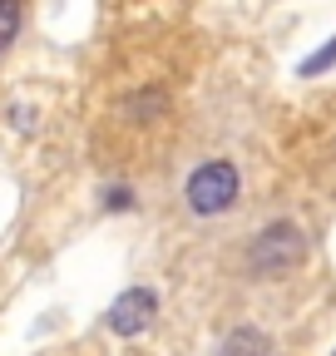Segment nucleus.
<instances>
[{"label":"nucleus","mask_w":336,"mask_h":356,"mask_svg":"<svg viewBox=\"0 0 336 356\" xmlns=\"http://www.w3.org/2000/svg\"><path fill=\"white\" fill-rule=\"evenodd\" d=\"M302 257H307V238H302L297 222H267L247 248V267H252V277H262V282L302 267Z\"/></svg>","instance_id":"1"},{"label":"nucleus","mask_w":336,"mask_h":356,"mask_svg":"<svg viewBox=\"0 0 336 356\" xmlns=\"http://www.w3.org/2000/svg\"><path fill=\"white\" fill-rule=\"evenodd\" d=\"M237 188H242L237 163H233V159H208L203 168H193L183 198H188V208H193L198 218H218V213H228V208L237 203Z\"/></svg>","instance_id":"2"},{"label":"nucleus","mask_w":336,"mask_h":356,"mask_svg":"<svg viewBox=\"0 0 336 356\" xmlns=\"http://www.w3.org/2000/svg\"><path fill=\"white\" fill-rule=\"evenodd\" d=\"M153 317H158V297L149 287H129L109 307V332L114 337H139V332L153 327Z\"/></svg>","instance_id":"3"},{"label":"nucleus","mask_w":336,"mask_h":356,"mask_svg":"<svg viewBox=\"0 0 336 356\" xmlns=\"http://www.w3.org/2000/svg\"><path fill=\"white\" fill-rule=\"evenodd\" d=\"M267 351H272V341L262 327H233L218 346V356H267Z\"/></svg>","instance_id":"4"},{"label":"nucleus","mask_w":336,"mask_h":356,"mask_svg":"<svg viewBox=\"0 0 336 356\" xmlns=\"http://www.w3.org/2000/svg\"><path fill=\"white\" fill-rule=\"evenodd\" d=\"M20 25H25V6L20 0H0V55L10 50V40L20 35Z\"/></svg>","instance_id":"5"},{"label":"nucleus","mask_w":336,"mask_h":356,"mask_svg":"<svg viewBox=\"0 0 336 356\" xmlns=\"http://www.w3.org/2000/svg\"><path fill=\"white\" fill-rule=\"evenodd\" d=\"M336 65V40L326 44V50H317V55H307L302 65H297V74H321V70H331Z\"/></svg>","instance_id":"6"},{"label":"nucleus","mask_w":336,"mask_h":356,"mask_svg":"<svg viewBox=\"0 0 336 356\" xmlns=\"http://www.w3.org/2000/svg\"><path fill=\"white\" fill-rule=\"evenodd\" d=\"M129 114H139V119H149V114H158V109H168V99L163 95H139V99H129L124 104Z\"/></svg>","instance_id":"7"},{"label":"nucleus","mask_w":336,"mask_h":356,"mask_svg":"<svg viewBox=\"0 0 336 356\" xmlns=\"http://www.w3.org/2000/svg\"><path fill=\"white\" fill-rule=\"evenodd\" d=\"M104 208H109V213L134 208V193H129V188H104Z\"/></svg>","instance_id":"8"}]
</instances>
